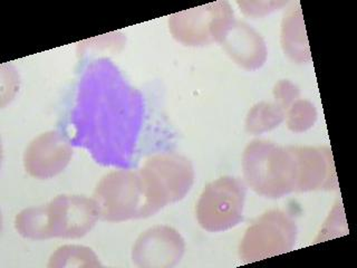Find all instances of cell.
Returning <instances> with one entry per match:
<instances>
[{
    "mask_svg": "<svg viewBox=\"0 0 357 268\" xmlns=\"http://www.w3.org/2000/svg\"><path fill=\"white\" fill-rule=\"evenodd\" d=\"M243 170L245 182L258 195L282 198L296 191L297 168L289 147L255 140L243 152Z\"/></svg>",
    "mask_w": 357,
    "mask_h": 268,
    "instance_id": "obj_1",
    "label": "cell"
},
{
    "mask_svg": "<svg viewBox=\"0 0 357 268\" xmlns=\"http://www.w3.org/2000/svg\"><path fill=\"white\" fill-rule=\"evenodd\" d=\"M144 187L149 217L167 204L182 200L195 181L193 165L176 154L151 156L139 171Z\"/></svg>",
    "mask_w": 357,
    "mask_h": 268,
    "instance_id": "obj_2",
    "label": "cell"
},
{
    "mask_svg": "<svg viewBox=\"0 0 357 268\" xmlns=\"http://www.w3.org/2000/svg\"><path fill=\"white\" fill-rule=\"evenodd\" d=\"M102 221H120L149 217L146 197L139 171H114L100 179L93 195Z\"/></svg>",
    "mask_w": 357,
    "mask_h": 268,
    "instance_id": "obj_3",
    "label": "cell"
},
{
    "mask_svg": "<svg viewBox=\"0 0 357 268\" xmlns=\"http://www.w3.org/2000/svg\"><path fill=\"white\" fill-rule=\"evenodd\" d=\"M245 186L239 179L222 177L206 184L197 204V219L204 230L220 232L243 221Z\"/></svg>",
    "mask_w": 357,
    "mask_h": 268,
    "instance_id": "obj_4",
    "label": "cell"
},
{
    "mask_svg": "<svg viewBox=\"0 0 357 268\" xmlns=\"http://www.w3.org/2000/svg\"><path fill=\"white\" fill-rule=\"evenodd\" d=\"M296 237L295 221L280 210H271L247 229L240 244V258L248 264L288 253Z\"/></svg>",
    "mask_w": 357,
    "mask_h": 268,
    "instance_id": "obj_5",
    "label": "cell"
},
{
    "mask_svg": "<svg viewBox=\"0 0 357 268\" xmlns=\"http://www.w3.org/2000/svg\"><path fill=\"white\" fill-rule=\"evenodd\" d=\"M234 20L230 5L217 1L172 15L169 27L178 42L188 46H204L219 42L223 31Z\"/></svg>",
    "mask_w": 357,
    "mask_h": 268,
    "instance_id": "obj_6",
    "label": "cell"
},
{
    "mask_svg": "<svg viewBox=\"0 0 357 268\" xmlns=\"http://www.w3.org/2000/svg\"><path fill=\"white\" fill-rule=\"evenodd\" d=\"M45 239H77L89 234L100 219L94 199L84 195H59L44 204Z\"/></svg>",
    "mask_w": 357,
    "mask_h": 268,
    "instance_id": "obj_7",
    "label": "cell"
},
{
    "mask_svg": "<svg viewBox=\"0 0 357 268\" xmlns=\"http://www.w3.org/2000/svg\"><path fill=\"white\" fill-rule=\"evenodd\" d=\"M184 249V239L176 229L154 226L137 238L133 246L132 260L139 267H173L181 260Z\"/></svg>",
    "mask_w": 357,
    "mask_h": 268,
    "instance_id": "obj_8",
    "label": "cell"
},
{
    "mask_svg": "<svg viewBox=\"0 0 357 268\" xmlns=\"http://www.w3.org/2000/svg\"><path fill=\"white\" fill-rule=\"evenodd\" d=\"M72 156L68 141L57 131H48L29 143L24 154V167L33 178H54L66 169Z\"/></svg>",
    "mask_w": 357,
    "mask_h": 268,
    "instance_id": "obj_9",
    "label": "cell"
},
{
    "mask_svg": "<svg viewBox=\"0 0 357 268\" xmlns=\"http://www.w3.org/2000/svg\"><path fill=\"white\" fill-rule=\"evenodd\" d=\"M297 168L296 191L337 187L332 151L327 148L289 147Z\"/></svg>",
    "mask_w": 357,
    "mask_h": 268,
    "instance_id": "obj_10",
    "label": "cell"
},
{
    "mask_svg": "<svg viewBox=\"0 0 357 268\" xmlns=\"http://www.w3.org/2000/svg\"><path fill=\"white\" fill-rule=\"evenodd\" d=\"M238 65L257 70L267 59V48L259 34L245 22H234L223 31L219 42Z\"/></svg>",
    "mask_w": 357,
    "mask_h": 268,
    "instance_id": "obj_11",
    "label": "cell"
},
{
    "mask_svg": "<svg viewBox=\"0 0 357 268\" xmlns=\"http://www.w3.org/2000/svg\"><path fill=\"white\" fill-rule=\"evenodd\" d=\"M301 9L291 10L284 17L282 24V47L294 61H310V50L307 43L305 25L301 20Z\"/></svg>",
    "mask_w": 357,
    "mask_h": 268,
    "instance_id": "obj_12",
    "label": "cell"
},
{
    "mask_svg": "<svg viewBox=\"0 0 357 268\" xmlns=\"http://www.w3.org/2000/svg\"><path fill=\"white\" fill-rule=\"evenodd\" d=\"M98 256L85 246H61L50 256L48 267H100Z\"/></svg>",
    "mask_w": 357,
    "mask_h": 268,
    "instance_id": "obj_13",
    "label": "cell"
},
{
    "mask_svg": "<svg viewBox=\"0 0 357 268\" xmlns=\"http://www.w3.org/2000/svg\"><path fill=\"white\" fill-rule=\"evenodd\" d=\"M284 110L279 105L273 104H257L254 109L249 112L245 128L251 133H261L276 128L284 119Z\"/></svg>",
    "mask_w": 357,
    "mask_h": 268,
    "instance_id": "obj_14",
    "label": "cell"
},
{
    "mask_svg": "<svg viewBox=\"0 0 357 268\" xmlns=\"http://www.w3.org/2000/svg\"><path fill=\"white\" fill-rule=\"evenodd\" d=\"M286 111H288V128L294 132L306 131L317 119L315 107L307 100L294 102Z\"/></svg>",
    "mask_w": 357,
    "mask_h": 268,
    "instance_id": "obj_15",
    "label": "cell"
}]
</instances>
